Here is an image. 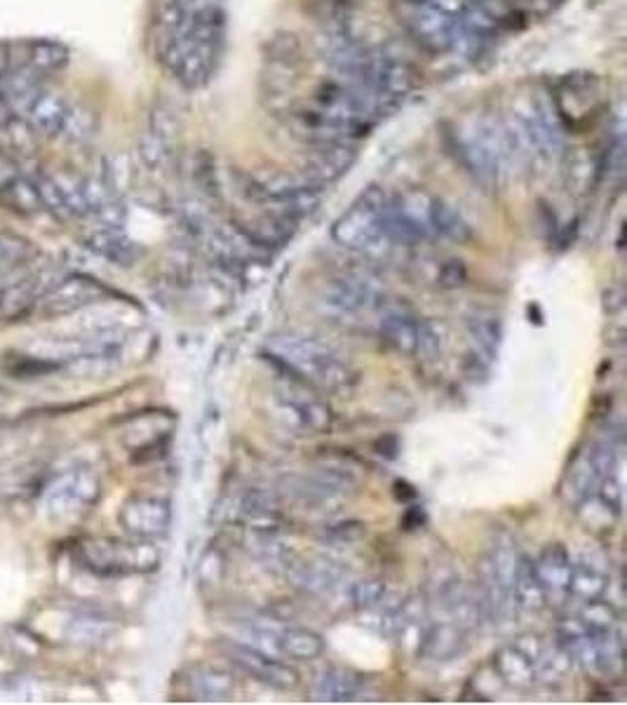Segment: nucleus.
<instances>
[{
    "label": "nucleus",
    "instance_id": "1",
    "mask_svg": "<svg viewBox=\"0 0 627 705\" xmlns=\"http://www.w3.org/2000/svg\"><path fill=\"white\" fill-rule=\"evenodd\" d=\"M264 360L276 365L284 377L320 391H342L352 381L350 367L322 344L301 334H276L268 339Z\"/></svg>",
    "mask_w": 627,
    "mask_h": 705
},
{
    "label": "nucleus",
    "instance_id": "2",
    "mask_svg": "<svg viewBox=\"0 0 627 705\" xmlns=\"http://www.w3.org/2000/svg\"><path fill=\"white\" fill-rule=\"evenodd\" d=\"M82 564L99 577L146 574L160 564V552L150 541H117V539H85L78 546Z\"/></svg>",
    "mask_w": 627,
    "mask_h": 705
},
{
    "label": "nucleus",
    "instance_id": "3",
    "mask_svg": "<svg viewBox=\"0 0 627 705\" xmlns=\"http://www.w3.org/2000/svg\"><path fill=\"white\" fill-rule=\"evenodd\" d=\"M618 455L620 447L592 445L590 449L575 457L562 482V496L569 506H583V503H587L597 494L602 478L608 473V468H612Z\"/></svg>",
    "mask_w": 627,
    "mask_h": 705
},
{
    "label": "nucleus",
    "instance_id": "4",
    "mask_svg": "<svg viewBox=\"0 0 627 705\" xmlns=\"http://www.w3.org/2000/svg\"><path fill=\"white\" fill-rule=\"evenodd\" d=\"M282 416L303 433L320 435L327 433L334 424V414L327 402L315 398L306 383L287 377V385L278 393Z\"/></svg>",
    "mask_w": 627,
    "mask_h": 705
},
{
    "label": "nucleus",
    "instance_id": "5",
    "mask_svg": "<svg viewBox=\"0 0 627 705\" xmlns=\"http://www.w3.org/2000/svg\"><path fill=\"white\" fill-rule=\"evenodd\" d=\"M224 649L233 665L245 670L249 678L273 686V690L290 692V690H296L301 682L296 670L290 663H282L280 659H276L273 653H266L261 649H254L240 642H228Z\"/></svg>",
    "mask_w": 627,
    "mask_h": 705
},
{
    "label": "nucleus",
    "instance_id": "6",
    "mask_svg": "<svg viewBox=\"0 0 627 705\" xmlns=\"http://www.w3.org/2000/svg\"><path fill=\"white\" fill-rule=\"evenodd\" d=\"M336 243L352 249H369L374 247L383 233V200L377 193H369L355 205L342 222L334 228Z\"/></svg>",
    "mask_w": 627,
    "mask_h": 705
},
{
    "label": "nucleus",
    "instance_id": "7",
    "mask_svg": "<svg viewBox=\"0 0 627 705\" xmlns=\"http://www.w3.org/2000/svg\"><path fill=\"white\" fill-rule=\"evenodd\" d=\"M121 525L132 539L154 541L167 534L172 523V508L165 499L156 496H132L121 511Z\"/></svg>",
    "mask_w": 627,
    "mask_h": 705
},
{
    "label": "nucleus",
    "instance_id": "8",
    "mask_svg": "<svg viewBox=\"0 0 627 705\" xmlns=\"http://www.w3.org/2000/svg\"><path fill=\"white\" fill-rule=\"evenodd\" d=\"M287 494L299 499L309 506H329V503L342 501L350 490L352 480L348 473H342V468H322L313 475L290 478L284 482Z\"/></svg>",
    "mask_w": 627,
    "mask_h": 705
},
{
    "label": "nucleus",
    "instance_id": "9",
    "mask_svg": "<svg viewBox=\"0 0 627 705\" xmlns=\"http://www.w3.org/2000/svg\"><path fill=\"white\" fill-rule=\"evenodd\" d=\"M282 577L296 588L313 595L332 593L344 581V567L329 558H303L294 552L292 560L282 569Z\"/></svg>",
    "mask_w": 627,
    "mask_h": 705
},
{
    "label": "nucleus",
    "instance_id": "10",
    "mask_svg": "<svg viewBox=\"0 0 627 705\" xmlns=\"http://www.w3.org/2000/svg\"><path fill=\"white\" fill-rule=\"evenodd\" d=\"M573 560L562 544H550L534 560L536 577L544 588L548 604L569 602V581H571Z\"/></svg>",
    "mask_w": 627,
    "mask_h": 705
},
{
    "label": "nucleus",
    "instance_id": "11",
    "mask_svg": "<svg viewBox=\"0 0 627 705\" xmlns=\"http://www.w3.org/2000/svg\"><path fill=\"white\" fill-rule=\"evenodd\" d=\"M468 649V630H463L454 620H437L428 628H423L418 640V657L428 661H454L463 657Z\"/></svg>",
    "mask_w": 627,
    "mask_h": 705
},
{
    "label": "nucleus",
    "instance_id": "12",
    "mask_svg": "<svg viewBox=\"0 0 627 705\" xmlns=\"http://www.w3.org/2000/svg\"><path fill=\"white\" fill-rule=\"evenodd\" d=\"M494 675L511 690L527 692L531 686L538 684V673H536V659L527 649H522L517 642H511L501 647L494 653Z\"/></svg>",
    "mask_w": 627,
    "mask_h": 705
},
{
    "label": "nucleus",
    "instance_id": "13",
    "mask_svg": "<svg viewBox=\"0 0 627 705\" xmlns=\"http://www.w3.org/2000/svg\"><path fill=\"white\" fill-rule=\"evenodd\" d=\"M41 80L43 76L33 71L26 64L8 66V69L0 74V102L12 111V115H24L33 99L43 90Z\"/></svg>",
    "mask_w": 627,
    "mask_h": 705
},
{
    "label": "nucleus",
    "instance_id": "14",
    "mask_svg": "<svg viewBox=\"0 0 627 705\" xmlns=\"http://www.w3.org/2000/svg\"><path fill=\"white\" fill-rule=\"evenodd\" d=\"M327 306L344 315H358L383 306V301H379V292L369 282L336 280L327 290Z\"/></svg>",
    "mask_w": 627,
    "mask_h": 705
},
{
    "label": "nucleus",
    "instance_id": "15",
    "mask_svg": "<svg viewBox=\"0 0 627 705\" xmlns=\"http://www.w3.org/2000/svg\"><path fill=\"white\" fill-rule=\"evenodd\" d=\"M365 678L346 668L322 670L313 684V698L322 703H348L365 694Z\"/></svg>",
    "mask_w": 627,
    "mask_h": 705
},
{
    "label": "nucleus",
    "instance_id": "16",
    "mask_svg": "<svg viewBox=\"0 0 627 705\" xmlns=\"http://www.w3.org/2000/svg\"><path fill=\"white\" fill-rule=\"evenodd\" d=\"M66 111H69V102H66L59 92L43 88L41 94L33 99L31 107L26 109L24 118L33 132L45 134V137H59Z\"/></svg>",
    "mask_w": 627,
    "mask_h": 705
},
{
    "label": "nucleus",
    "instance_id": "17",
    "mask_svg": "<svg viewBox=\"0 0 627 705\" xmlns=\"http://www.w3.org/2000/svg\"><path fill=\"white\" fill-rule=\"evenodd\" d=\"M513 600L517 612H529L538 614L548 607V600L544 588H540V581L536 577L534 560L527 556H519L517 569H515V579H513Z\"/></svg>",
    "mask_w": 627,
    "mask_h": 705
},
{
    "label": "nucleus",
    "instance_id": "18",
    "mask_svg": "<svg viewBox=\"0 0 627 705\" xmlns=\"http://www.w3.org/2000/svg\"><path fill=\"white\" fill-rule=\"evenodd\" d=\"M608 588V572L604 564L595 560H579L571 567V581H569V600L575 602H590L604 597Z\"/></svg>",
    "mask_w": 627,
    "mask_h": 705
},
{
    "label": "nucleus",
    "instance_id": "19",
    "mask_svg": "<svg viewBox=\"0 0 627 705\" xmlns=\"http://www.w3.org/2000/svg\"><path fill=\"white\" fill-rule=\"evenodd\" d=\"M468 334L482 362H494L501 350L503 325L494 313H474L468 317Z\"/></svg>",
    "mask_w": 627,
    "mask_h": 705
},
{
    "label": "nucleus",
    "instance_id": "20",
    "mask_svg": "<svg viewBox=\"0 0 627 705\" xmlns=\"http://www.w3.org/2000/svg\"><path fill=\"white\" fill-rule=\"evenodd\" d=\"M381 339L400 356L412 358L418 350V321L410 313H385L381 321Z\"/></svg>",
    "mask_w": 627,
    "mask_h": 705
},
{
    "label": "nucleus",
    "instance_id": "21",
    "mask_svg": "<svg viewBox=\"0 0 627 705\" xmlns=\"http://www.w3.org/2000/svg\"><path fill=\"white\" fill-rule=\"evenodd\" d=\"M325 651L322 635L311 628H284L278 633V653L292 661H315Z\"/></svg>",
    "mask_w": 627,
    "mask_h": 705
},
{
    "label": "nucleus",
    "instance_id": "22",
    "mask_svg": "<svg viewBox=\"0 0 627 705\" xmlns=\"http://www.w3.org/2000/svg\"><path fill=\"white\" fill-rule=\"evenodd\" d=\"M97 494H99L97 480H92L88 475H71L59 484V490L55 492V499H53V506L59 515L61 513H78V511L88 508L90 503L97 499Z\"/></svg>",
    "mask_w": 627,
    "mask_h": 705
},
{
    "label": "nucleus",
    "instance_id": "23",
    "mask_svg": "<svg viewBox=\"0 0 627 705\" xmlns=\"http://www.w3.org/2000/svg\"><path fill=\"white\" fill-rule=\"evenodd\" d=\"M193 692L200 701H226L235 692V678L222 668H198L193 678Z\"/></svg>",
    "mask_w": 627,
    "mask_h": 705
},
{
    "label": "nucleus",
    "instance_id": "24",
    "mask_svg": "<svg viewBox=\"0 0 627 705\" xmlns=\"http://www.w3.org/2000/svg\"><path fill=\"white\" fill-rule=\"evenodd\" d=\"M66 61H69V53H66L61 43L33 41L26 47V66H31V69L38 71L41 76L59 71Z\"/></svg>",
    "mask_w": 627,
    "mask_h": 705
},
{
    "label": "nucleus",
    "instance_id": "25",
    "mask_svg": "<svg viewBox=\"0 0 627 705\" xmlns=\"http://www.w3.org/2000/svg\"><path fill=\"white\" fill-rule=\"evenodd\" d=\"M350 600L360 614L374 612L388 600V588L381 579H365L350 588Z\"/></svg>",
    "mask_w": 627,
    "mask_h": 705
},
{
    "label": "nucleus",
    "instance_id": "26",
    "mask_svg": "<svg viewBox=\"0 0 627 705\" xmlns=\"http://www.w3.org/2000/svg\"><path fill=\"white\" fill-rule=\"evenodd\" d=\"M31 257V245L12 233H0V276L12 273Z\"/></svg>",
    "mask_w": 627,
    "mask_h": 705
},
{
    "label": "nucleus",
    "instance_id": "27",
    "mask_svg": "<svg viewBox=\"0 0 627 705\" xmlns=\"http://www.w3.org/2000/svg\"><path fill=\"white\" fill-rule=\"evenodd\" d=\"M575 616H579L583 624L587 628H592V630H614L616 620H618L616 609L608 602H604L602 597L583 602V607L579 609V614H575Z\"/></svg>",
    "mask_w": 627,
    "mask_h": 705
},
{
    "label": "nucleus",
    "instance_id": "28",
    "mask_svg": "<svg viewBox=\"0 0 627 705\" xmlns=\"http://www.w3.org/2000/svg\"><path fill=\"white\" fill-rule=\"evenodd\" d=\"M445 348V334L443 327L430 323V321H418V350L416 356L435 360Z\"/></svg>",
    "mask_w": 627,
    "mask_h": 705
},
{
    "label": "nucleus",
    "instance_id": "29",
    "mask_svg": "<svg viewBox=\"0 0 627 705\" xmlns=\"http://www.w3.org/2000/svg\"><path fill=\"white\" fill-rule=\"evenodd\" d=\"M90 130H92V123H90L88 111L69 107V111H66V118H64V125L59 130V137L69 139V142H82V139L90 137Z\"/></svg>",
    "mask_w": 627,
    "mask_h": 705
},
{
    "label": "nucleus",
    "instance_id": "30",
    "mask_svg": "<svg viewBox=\"0 0 627 705\" xmlns=\"http://www.w3.org/2000/svg\"><path fill=\"white\" fill-rule=\"evenodd\" d=\"M365 534H367V527L362 523H338V525H325V529H322V539L334 546H344V544L360 541Z\"/></svg>",
    "mask_w": 627,
    "mask_h": 705
},
{
    "label": "nucleus",
    "instance_id": "31",
    "mask_svg": "<svg viewBox=\"0 0 627 705\" xmlns=\"http://www.w3.org/2000/svg\"><path fill=\"white\" fill-rule=\"evenodd\" d=\"M224 572H226V560H224V556H222V552H219L216 548H210V550L205 552V556H202L200 567H198L200 581L205 583V585H216V583H222Z\"/></svg>",
    "mask_w": 627,
    "mask_h": 705
},
{
    "label": "nucleus",
    "instance_id": "32",
    "mask_svg": "<svg viewBox=\"0 0 627 705\" xmlns=\"http://www.w3.org/2000/svg\"><path fill=\"white\" fill-rule=\"evenodd\" d=\"M466 282V268L461 261H449L443 271V284L445 288H461Z\"/></svg>",
    "mask_w": 627,
    "mask_h": 705
}]
</instances>
